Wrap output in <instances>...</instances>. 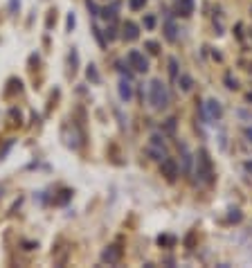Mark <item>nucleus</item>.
Wrapping results in <instances>:
<instances>
[{
  "label": "nucleus",
  "instance_id": "f257e3e1",
  "mask_svg": "<svg viewBox=\"0 0 252 268\" xmlns=\"http://www.w3.org/2000/svg\"><path fill=\"white\" fill-rule=\"evenodd\" d=\"M149 102L155 111H162V108L169 106V90L160 79H153L149 86Z\"/></svg>",
  "mask_w": 252,
  "mask_h": 268
},
{
  "label": "nucleus",
  "instance_id": "f03ea898",
  "mask_svg": "<svg viewBox=\"0 0 252 268\" xmlns=\"http://www.w3.org/2000/svg\"><path fill=\"white\" fill-rule=\"evenodd\" d=\"M196 174H198V178L203 183H212V160H209L207 151L205 149H200L198 151V158H196Z\"/></svg>",
  "mask_w": 252,
  "mask_h": 268
},
{
  "label": "nucleus",
  "instance_id": "7ed1b4c3",
  "mask_svg": "<svg viewBox=\"0 0 252 268\" xmlns=\"http://www.w3.org/2000/svg\"><path fill=\"white\" fill-rule=\"evenodd\" d=\"M126 59H128V64H131V68L135 70V72H146V70H149V61L144 59V54H142L140 50H131Z\"/></svg>",
  "mask_w": 252,
  "mask_h": 268
},
{
  "label": "nucleus",
  "instance_id": "20e7f679",
  "mask_svg": "<svg viewBox=\"0 0 252 268\" xmlns=\"http://www.w3.org/2000/svg\"><path fill=\"white\" fill-rule=\"evenodd\" d=\"M102 259L106 264H117L122 259V248H117V246H111V248H106L102 253Z\"/></svg>",
  "mask_w": 252,
  "mask_h": 268
},
{
  "label": "nucleus",
  "instance_id": "39448f33",
  "mask_svg": "<svg viewBox=\"0 0 252 268\" xmlns=\"http://www.w3.org/2000/svg\"><path fill=\"white\" fill-rule=\"evenodd\" d=\"M162 176H167L169 181H174L176 176H178V167H176V162L171 160V158H165V160H162Z\"/></svg>",
  "mask_w": 252,
  "mask_h": 268
},
{
  "label": "nucleus",
  "instance_id": "423d86ee",
  "mask_svg": "<svg viewBox=\"0 0 252 268\" xmlns=\"http://www.w3.org/2000/svg\"><path fill=\"white\" fill-rule=\"evenodd\" d=\"M176 14L178 16H191L194 14V0H180L178 5H176Z\"/></svg>",
  "mask_w": 252,
  "mask_h": 268
},
{
  "label": "nucleus",
  "instance_id": "0eeeda50",
  "mask_svg": "<svg viewBox=\"0 0 252 268\" xmlns=\"http://www.w3.org/2000/svg\"><path fill=\"white\" fill-rule=\"evenodd\" d=\"M205 108H207V120H218L221 117V104L216 102V99H209L207 104H205Z\"/></svg>",
  "mask_w": 252,
  "mask_h": 268
},
{
  "label": "nucleus",
  "instance_id": "6e6552de",
  "mask_svg": "<svg viewBox=\"0 0 252 268\" xmlns=\"http://www.w3.org/2000/svg\"><path fill=\"white\" fill-rule=\"evenodd\" d=\"M122 29H124V34H122V36H124L126 41H135L137 36H140V32H137V25H135V23H131V20H126L124 27H122Z\"/></svg>",
  "mask_w": 252,
  "mask_h": 268
},
{
  "label": "nucleus",
  "instance_id": "1a4fd4ad",
  "mask_svg": "<svg viewBox=\"0 0 252 268\" xmlns=\"http://www.w3.org/2000/svg\"><path fill=\"white\" fill-rule=\"evenodd\" d=\"M120 97L124 99V102H128V99L133 97V88H131V81H128V79H122L120 81Z\"/></svg>",
  "mask_w": 252,
  "mask_h": 268
},
{
  "label": "nucleus",
  "instance_id": "9d476101",
  "mask_svg": "<svg viewBox=\"0 0 252 268\" xmlns=\"http://www.w3.org/2000/svg\"><path fill=\"white\" fill-rule=\"evenodd\" d=\"M144 5H146V0H128V7H131L133 11L144 9Z\"/></svg>",
  "mask_w": 252,
  "mask_h": 268
},
{
  "label": "nucleus",
  "instance_id": "9b49d317",
  "mask_svg": "<svg viewBox=\"0 0 252 268\" xmlns=\"http://www.w3.org/2000/svg\"><path fill=\"white\" fill-rule=\"evenodd\" d=\"M180 88H183L185 93H187V90H191V77L183 74V77H180Z\"/></svg>",
  "mask_w": 252,
  "mask_h": 268
},
{
  "label": "nucleus",
  "instance_id": "f8f14e48",
  "mask_svg": "<svg viewBox=\"0 0 252 268\" xmlns=\"http://www.w3.org/2000/svg\"><path fill=\"white\" fill-rule=\"evenodd\" d=\"M169 72L174 79H178V61L176 59H169Z\"/></svg>",
  "mask_w": 252,
  "mask_h": 268
},
{
  "label": "nucleus",
  "instance_id": "ddd939ff",
  "mask_svg": "<svg viewBox=\"0 0 252 268\" xmlns=\"http://www.w3.org/2000/svg\"><path fill=\"white\" fill-rule=\"evenodd\" d=\"M167 39H169V41H176V25L171 23V20L167 23Z\"/></svg>",
  "mask_w": 252,
  "mask_h": 268
},
{
  "label": "nucleus",
  "instance_id": "4468645a",
  "mask_svg": "<svg viewBox=\"0 0 252 268\" xmlns=\"http://www.w3.org/2000/svg\"><path fill=\"white\" fill-rule=\"evenodd\" d=\"M88 79H92V81H99V74H97V70H95V66H90V68H88Z\"/></svg>",
  "mask_w": 252,
  "mask_h": 268
},
{
  "label": "nucleus",
  "instance_id": "2eb2a0df",
  "mask_svg": "<svg viewBox=\"0 0 252 268\" xmlns=\"http://www.w3.org/2000/svg\"><path fill=\"white\" fill-rule=\"evenodd\" d=\"M146 48H149L153 54H158V52H160V50H158V43H153V41H149V43H146Z\"/></svg>",
  "mask_w": 252,
  "mask_h": 268
},
{
  "label": "nucleus",
  "instance_id": "dca6fc26",
  "mask_svg": "<svg viewBox=\"0 0 252 268\" xmlns=\"http://www.w3.org/2000/svg\"><path fill=\"white\" fill-rule=\"evenodd\" d=\"M54 14H57V11H50V18H48V27H52V23H54V20H57V16H54Z\"/></svg>",
  "mask_w": 252,
  "mask_h": 268
},
{
  "label": "nucleus",
  "instance_id": "f3484780",
  "mask_svg": "<svg viewBox=\"0 0 252 268\" xmlns=\"http://www.w3.org/2000/svg\"><path fill=\"white\" fill-rule=\"evenodd\" d=\"M153 25H155V18H153V16H149V18H146V27H153Z\"/></svg>",
  "mask_w": 252,
  "mask_h": 268
},
{
  "label": "nucleus",
  "instance_id": "a211bd4d",
  "mask_svg": "<svg viewBox=\"0 0 252 268\" xmlns=\"http://www.w3.org/2000/svg\"><path fill=\"white\" fill-rule=\"evenodd\" d=\"M74 27V16L70 14V18H68V29H72Z\"/></svg>",
  "mask_w": 252,
  "mask_h": 268
},
{
  "label": "nucleus",
  "instance_id": "6ab92c4d",
  "mask_svg": "<svg viewBox=\"0 0 252 268\" xmlns=\"http://www.w3.org/2000/svg\"><path fill=\"white\" fill-rule=\"evenodd\" d=\"M246 135H248V140L252 142V127H248V129H246Z\"/></svg>",
  "mask_w": 252,
  "mask_h": 268
},
{
  "label": "nucleus",
  "instance_id": "aec40b11",
  "mask_svg": "<svg viewBox=\"0 0 252 268\" xmlns=\"http://www.w3.org/2000/svg\"><path fill=\"white\" fill-rule=\"evenodd\" d=\"M246 169H248V171H250V174H252V162H246Z\"/></svg>",
  "mask_w": 252,
  "mask_h": 268
}]
</instances>
